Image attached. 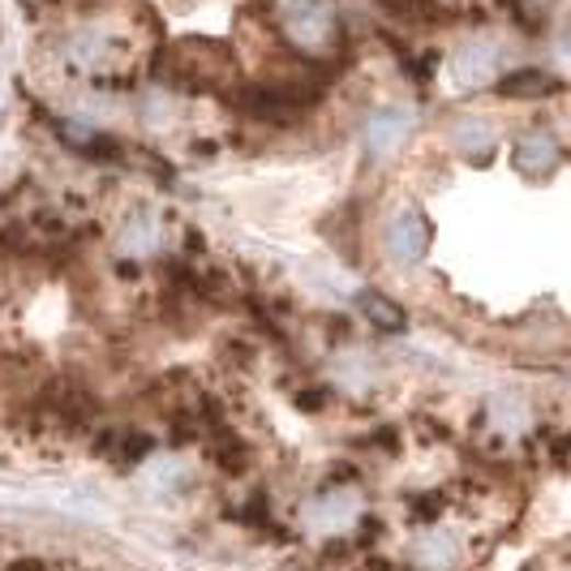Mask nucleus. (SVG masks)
Returning a JSON list of instances; mask_svg holds the SVG:
<instances>
[{"label":"nucleus","instance_id":"obj_1","mask_svg":"<svg viewBox=\"0 0 571 571\" xmlns=\"http://www.w3.org/2000/svg\"><path fill=\"white\" fill-rule=\"evenodd\" d=\"M288 35H293L297 44H306V48H322L327 35H335V18H331V9H322V4H301V9L288 18Z\"/></svg>","mask_w":571,"mask_h":571},{"label":"nucleus","instance_id":"obj_2","mask_svg":"<svg viewBox=\"0 0 571 571\" xmlns=\"http://www.w3.org/2000/svg\"><path fill=\"white\" fill-rule=\"evenodd\" d=\"M387 245H391V254H396V259H421V254H425V245H430V224H425L416 210H404V215L391 224Z\"/></svg>","mask_w":571,"mask_h":571},{"label":"nucleus","instance_id":"obj_3","mask_svg":"<svg viewBox=\"0 0 571 571\" xmlns=\"http://www.w3.org/2000/svg\"><path fill=\"white\" fill-rule=\"evenodd\" d=\"M409 125H413V116H409L404 107L374 112V116H369V125H365V142H369V151H391V147L409 134Z\"/></svg>","mask_w":571,"mask_h":571},{"label":"nucleus","instance_id":"obj_4","mask_svg":"<svg viewBox=\"0 0 571 571\" xmlns=\"http://www.w3.org/2000/svg\"><path fill=\"white\" fill-rule=\"evenodd\" d=\"M555 163H559V147H555L546 134H528L516 147V168L528 172V176H541V172H550Z\"/></svg>","mask_w":571,"mask_h":571},{"label":"nucleus","instance_id":"obj_5","mask_svg":"<svg viewBox=\"0 0 571 571\" xmlns=\"http://www.w3.org/2000/svg\"><path fill=\"white\" fill-rule=\"evenodd\" d=\"M416 563L430 571H447L456 563V541L452 537H443V533H434V537H425L421 546H416Z\"/></svg>","mask_w":571,"mask_h":571},{"label":"nucleus","instance_id":"obj_6","mask_svg":"<svg viewBox=\"0 0 571 571\" xmlns=\"http://www.w3.org/2000/svg\"><path fill=\"white\" fill-rule=\"evenodd\" d=\"M486 65H490V48H465L460 60H456V78L477 87V82H486V73H490Z\"/></svg>","mask_w":571,"mask_h":571},{"label":"nucleus","instance_id":"obj_7","mask_svg":"<svg viewBox=\"0 0 571 571\" xmlns=\"http://www.w3.org/2000/svg\"><path fill=\"white\" fill-rule=\"evenodd\" d=\"M151 245H156V224H151V219H138L134 228H125V250L147 254Z\"/></svg>","mask_w":571,"mask_h":571},{"label":"nucleus","instance_id":"obj_8","mask_svg":"<svg viewBox=\"0 0 571 571\" xmlns=\"http://www.w3.org/2000/svg\"><path fill=\"white\" fill-rule=\"evenodd\" d=\"M503 91H512V95H516V91H550V78H546V73H519V78H507V82H503Z\"/></svg>","mask_w":571,"mask_h":571}]
</instances>
